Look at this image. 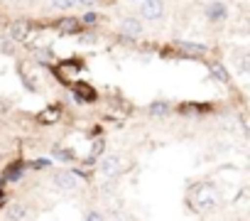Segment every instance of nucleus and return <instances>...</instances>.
I'll list each match as a JSON object with an SVG mask.
<instances>
[{"label": "nucleus", "instance_id": "f257e3e1", "mask_svg": "<svg viewBox=\"0 0 250 221\" xmlns=\"http://www.w3.org/2000/svg\"><path fill=\"white\" fill-rule=\"evenodd\" d=\"M194 206L199 209V211H213L216 206H218V194H216V189L211 187V184H199L196 189H194Z\"/></svg>", "mask_w": 250, "mask_h": 221}, {"label": "nucleus", "instance_id": "f03ea898", "mask_svg": "<svg viewBox=\"0 0 250 221\" xmlns=\"http://www.w3.org/2000/svg\"><path fill=\"white\" fill-rule=\"evenodd\" d=\"M130 167V160L125 157V155H105L103 157V162H101V172L105 175V177H118V175H123L125 170Z\"/></svg>", "mask_w": 250, "mask_h": 221}, {"label": "nucleus", "instance_id": "7ed1b4c3", "mask_svg": "<svg viewBox=\"0 0 250 221\" xmlns=\"http://www.w3.org/2000/svg\"><path fill=\"white\" fill-rule=\"evenodd\" d=\"M52 182H54L62 192H74V189H79V184H81L79 177H74L71 172H57Z\"/></svg>", "mask_w": 250, "mask_h": 221}, {"label": "nucleus", "instance_id": "20e7f679", "mask_svg": "<svg viewBox=\"0 0 250 221\" xmlns=\"http://www.w3.org/2000/svg\"><path fill=\"white\" fill-rule=\"evenodd\" d=\"M140 10H143V18H145V20H160V18L165 15L162 0H145Z\"/></svg>", "mask_w": 250, "mask_h": 221}, {"label": "nucleus", "instance_id": "39448f33", "mask_svg": "<svg viewBox=\"0 0 250 221\" xmlns=\"http://www.w3.org/2000/svg\"><path fill=\"white\" fill-rule=\"evenodd\" d=\"M123 32H125V35H130V37H138V35L143 32V22L135 20V18L123 20Z\"/></svg>", "mask_w": 250, "mask_h": 221}, {"label": "nucleus", "instance_id": "423d86ee", "mask_svg": "<svg viewBox=\"0 0 250 221\" xmlns=\"http://www.w3.org/2000/svg\"><path fill=\"white\" fill-rule=\"evenodd\" d=\"M208 18L211 20H223L226 18V5L223 3H211L208 5Z\"/></svg>", "mask_w": 250, "mask_h": 221}, {"label": "nucleus", "instance_id": "0eeeda50", "mask_svg": "<svg viewBox=\"0 0 250 221\" xmlns=\"http://www.w3.org/2000/svg\"><path fill=\"white\" fill-rule=\"evenodd\" d=\"M10 40H27V25L25 22H15L10 27Z\"/></svg>", "mask_w": 250, "mask_h": 221}, {"label": "nucleus", "instance_id": "6e6552de", "mask_svg": "<svg viewBox=\"0 0 250 221\" xmlns=\"http://www.w3.org/2000/svg\"><path fill=\"white\" fill-rule=\"evenodd\" d=\"M177 47H182L184 52H194V54H204L206 47L204 44H196V42H184V40H177Z\"/></svg>", "mask_w": 250, "mask_h": 221}, {"label": "nucleus", "instance_id": "1a4fd4ad", "mask_svg": "<svg viewBox=\"0 0 250 221\" xmlns=\"http://www.w3.org/2000/svg\"><path fill=\"white\" fill-rule=\"evenodd\" d=\"M5 216H8V219H30L32 214H30V211H27L22 204H15V206H13V209L5 214Z\"/></svg>", "mask_w": 250, "mask_h": 221}, {"label": "nucleus", "instance_id": "9d476101", "mask_svg": "<svg viewBox=\"0 0 250 221\" xmlns=\"http://www.w3.org/2000/svg\"><path fill=\"white\" fill-rule=\"evenodd\" d=\"M169 110V103H165V101H155L152 106H150V113L152 116H165Z\"/></svg>", "mask_w": 250, "mask_h": 221}, {"label": "nucleus", "instance_id": "9b49d317", "mask_svg": "<svg viewBox=\"0 0 250 221\" xmlns=\"http://www.w3.org/2000/svg\"><path fill=\"white\" fill-rule=\"evenodd\" d=\"M76 25H79V22H76L74 18H66V20H62V22H59L62 32H66V35H69V32H76Z\"/></svg>", "mask_w": 250, "mask_h": 221}, {"label": "nucleus", "instance_id": "f8f14e48", "mask_svg": "<svg viewBox=\"0 0 250 221\" xmlns=\"http://www.w3.org/2000/svg\"><path fill=\"white\" fill-rule=\"evenodd\" d=\"M74 3H76V0H52V5H54L57 10H69Z\"/></svg>", "mask_w": 250, "mask_h": 221}, {"label": "nucleus", "instance_id": "ddd939ff", "mask_svg": "<svg viewBox=\"0 0 250 221\" xmlns=\"http://www.w3.org/2000/svg\"><path fill=\"white\" fill-rule=\"evenodd\" d=\"M0 49L10 54V52L15 49V47H13V40H10V37H0Z\"/></svg>", "mask_w": 250, "mask_h": 221}, {"label": "nucleus", "instance_id": "4468645a", "mask_svg": "<svg viewBox=\"0 0 250 221\" xmlns=\"http://www.w3.org/2000/svg\"><path fill=\"white\" fill-rule=\"evenodd\" d=\"M213 76H216L218 81H228V74L223 71V66H213Z\"/></svg>", "mask_w": 250, "mask_h": 221}, {"label": "nucleus", "instance_id": "2eb2a0df", "mask_svg": "<svg viewBox=\"0 0 250 221\" xmlns=\"http://www.w3.org/2000/svg\"><path fill=\"white\" fill-rule=\"evenodd\" d=\"M101 150H103V143L98 140V143H93V148H91V155H88V157H91V160H96V157L101 155Z\"/></svg>", "mask_w": 250, "mask_h": 221}, {"label": "nucleus", "instance_id": "dca6fc26", "mask_svg": "<svg viewBox=\"0 0 250 221\" xmlns=\"http://www.w3.org/2000/svg\"><path fill=\"white\" fill-rule=\"evenodd\" d=\"M83 20H86V22H96V20H98V15H96V13H86V18H83Z\"/></svg>", "mask_w": 250, "mask_h": 221}, {"label": "nucleus", "instance_id": "f3484780", "mask_svg": "<svg viewBox=\"0 0 250 221\" xmlns=\"http://www.w3.org/2000/svg\"><path fill=\"white\" fill-rule=\"evenodd\" d=\"M52 118H57V110H49V113L42 116V121H52Z\"/></svg>", "mask_w": 250, "mask_h": 221}, {"label": "nucleus", "instance_id": "a211bd4d", "mask_svg": "<svg viewBox=\"0 0 250 221\" xmlns=\"http://www.w3.org/2000/svg\"><path fill=\"white\" fill-rule=\"evenodd\" d=\"M76 3H83V5H91V3H96V0H76Z\"/></svg>", "mask_w": 250, "mask_h": 221}]
</instances>
